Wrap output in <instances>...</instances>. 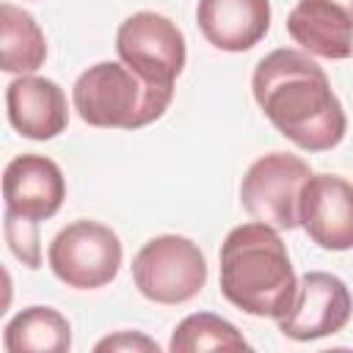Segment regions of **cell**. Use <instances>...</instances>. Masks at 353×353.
I'll list each match as a JSON object with an SVG mask.
<instances>
[{"label": "cell", "instance_id": "3", "mask_svg": "<svg viewBox=\"0 0 353 353\" xmlns=\"http://www.w3.org/2000/svg\"><path fill=\"white\" fill-rule=\"evenodd\" d=\"M174 99V88L143 83L130 66L99 61L88 66L72 85L77 116L102 130H141L157 121Z\"/></svg>", "mask_w": 353, "mask_h": 353}, {"label": "cell", "instance_id": "19", "mask_svg": "<svg viewBox=\"0 0 353 353\" xmlns=\"http://www.w3.org/2000/svg\"><path fill=\"white\" fill-rule=\"evenodd\" d=\"M334 3H342L347 11H353V0H334Z\"/></svg>", "mask_w": 353, "mask_h": 353}, {"label": "cell", "instance_id": "1", "mask_svg": "<svg viewBox=\"0 0 353 353\" xmlns=\"http://www.w3.org/2000/svg\"><path fill=\"white\" fill-rule=\"evenodd\" d=\"M251 91L268 121L303 152H328L342 143L347 116L323 66L306 52L279 47L251 77Z\"/></svg>", "mask_w": 353, "mask_h": 353}, {"label": "cell", "instance_id": "4", "mask_svg": "<svg viewBox=\"0 0 353 353\" xmlns=\"http://www.w3.org/2000/svg\"><path fill=\"white\" fill-rule=\"evenodd\" d=\"M132 281L152 303H188L207 284V259L190 237L160 234L132 256Z\"/></svg>", "mask_w": 353, "mask_h": 353}, {"label": "cell", "instance_id": "6", "mask_svg": "<svg viewBox=\"0 0 353 353\" xmlns=\"http://www.w3.org/2000/svg\"><path fill=\"white\" fill-rule=\"evenodd\" d=\"M116 52L124 66L157 88H174L188 58L182 30L154 11H138L119 25Z\"/></svg>", "mask_w": 353, "mask_h": 353}, {"label": "cell", "instance_id": "9", "mask_svg": "<svg viewBox=\"0 0 353 353\" xmlns=\"http://www.w3.org/2000/svg\"><path fill=\"white\" fill-rule=\"evenodd\" d=\"M298 226L325 251H350L353 185L336 174H312L301 190Z\"/></svg>", "mask_w": 353, "mask_h": 353}, {"label": "cell", "instance_id": "5", "mask_svg": "<svg viewBox=\"0 0 353 353\" xmlns=\"http://www.w3.org/2000/svg\"><path fill=\"white\" fill-rule=\"evenodd\" d=\"M50 270L58 281L74 290H99L119 276L121 240L99 221L66 223L47 248Z\"/></svg>", "mask_w": 353, "mask_h": 353}, {"label": "cell", "instance_id": "15", "mask_svg": "<svg viewBox=\"0 0 353 353\" xmlns=\"http://www.w3.org/2000/svg\"><path fill=\"white\" fill-rule=\"evenodd\" d=\"M0 69L8 74H30L47 58V39L39 22L14 3L0 6Z\"/></svg>", "mask_w": 353, "mask_h": 353}, {"label": "cell", "instance_id": "17", "mask_svg": "<svg viewBox=\"0 0 353 353\" xmlns=\"http://www.w3.org/2000/svg\"><path fill=\"white\" fill-rule=\"evenodd\" d=\"M6 240L11 254L25 265V268H39L41 265V248H39V226L28 221H17L6 215Z\"/></svg>", "mask_w": 353, "mask_h": 353}, {"label": "cell", "instance_id": "14", "mask_svg": "<svg viewBox=\"0 0 353 353\" xmlns=\"http://www.w3.org/2000/svg\"><path fill=\"white\" fill-rule=\"evenodd\" d=\"M8 353H66L72 347V325L52 306H28L3 328Z\"/></svg>", "mask_w": 353, "mask_h": 353}, {"label": "cell", "instance_id": "2", "mask_svg": "<svg viewBox=\"0 0 353 353\" xmlns=\"http://www.w3.org/2000/svg\"><path fill=\"white\" fill-rule=\"evenodd\" d=\"M221 292L245 314L281 320L298 292V279L279 229L248 221L221 243Z\"/></svg>", "mask_w": 353, "mask_h": 353}, {"label": "cell", "instance_id": "16", "mask_svg": "<svg viewBox=\"0 0 353 353\" xmlns=\"http://www.w3.org/2000/svg\"><path fill=\"white\" fill-rule=\"evenodd\" d=\"M171 353H199V350H248L245 336L223 317L212 312L188 314L171 334Z\"/></svg>", "mask_w": 353, "mask_h": 353}, {"label": "cell", "instance_id": "13", "mask_svg": "<svg viewBox=\"0 0 353 353\" xmlns=\"http://www.w3.org/2000/svg\"><path fill=\"white\" fill-rule=\"evenodd\" d=\"M287 33L309 55L328 61L353 55V14L334 0H298L287 17Z\"/></svg>", "mask_w": 353, "mask_h": 353}, {"label": "cell", "instance_id": "7", "mask_svg": "<svg viewBox=\"0 0 353 353\" xmlns=\"http://www.w3.org/2000/svg\"><path fill=\"white\" fill-rule=\"evenodd\" d=\"M309 176L312 168L298 154H262L248 165L240 182V204L254 221L290 232L298 226V201Z\"/></svg>", "mask_w": 353, "mask_h": 353}, {"label": "cell", "instance_id": "18", "mask_svg": "<svg viewBox=\"0 0 353 353\" xmlns=\"http://www.w3.org/2000/svg\"><path fill=\"white\" fill-rule=\"evenodd\" d=\"M94 350H146V353H157L160 345L138 331H119L113 336H105L94 345Z\"/></svg>", "mask_w": 353, "mask_h": 353}, {"label": "cell", "instance_id": "8", "mask_svg": "<svg viewBox=\"0 0 353 353\" xmlns=\"http://www.w3.org/2000/svg\"><path fill=\"white\" fill-rule=\"evenodd\" d=\"M353 314V298L347 284L325 270L301 276L290 312L276 320L279 331L295 342H312L339 334Z\"/></svg>", "mask_w": 353, "mask_h": 353}, {"label": "cell", "instance_id": "10", "mask_svg": "<svg viewBox=\"0 0 353 353\" xmlns=\"http://www.w3.org/2000/svg\"><path fill=\"white\" fill-rule=\"evenodd\" d=\"M3 199L8 218L39 226L50 221L66 199L63 171L44 154H17L3 171Z\"/></svg>", "mask_w": 353, "mask_h": 353}, {"label": "cell", "instance_id": "11", "mask_svg": "<svg viewBox=\"0 0 353 353\" xmlns=\"http://www.w3.org/2000/svg\"><path fill=\"white\" fill-rule=\"evenodd\" d=\"M6 110L11 127L30 141H50L69 124L63 88L39 74H19L6 88Z\"/></svg>", "mask_w": 353, "mask_h": 353}, {"label": "cell", "instance_id": "12", "mask_svg": "<svg viewBox=\"0 0 353 353\" xmlns=\"http://www.w3.org/2000/svg\"><path fill=\"white\" fill-rule=\"evenodd\" d=\"M201 36L223 52H245L270 30V0H199Z\"/></svg>", "mask_w": 353, "mask_h": 353}]
</instances>
